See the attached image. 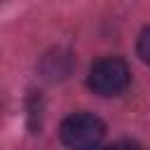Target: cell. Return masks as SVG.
Masks as SVG:
<instances>
[{"instance_id": "obj_1", "label": "cell", "mask_w": 150, "mask_h": 150, "mask_svg": "<svg viewBox=\"0 0 150 150\" xmlns=\"http://www.w3.org/2000/svg\"><path fill=\"white\" fill-rule=\"evenodd\" d=\"M59 136L70 150H94L105 136V124L91 112H75L61 122Z\"/></svg>"}, {"instance_id": "obj_2", "label": "cell", "mask_w": 150, "mask_h": 150, "mask_svg": "<svg viewBox=\"0 0 150 150\" xmlns=\"http://www.w3.org/2000/svg\"><path fill=\"white\" fill-rule=\"evenodd\" d=\"M129 80H131L129 66L122 59L105 56V59H98L91 66L89 77H87V84L98 96H120L129 87Z\"/></svg>"}, {"instance_id": "obj_3", "label": "cell", "mask_w": 150, "mask_h": 150, "mask_svg": "<svg viewBox=\"0 0 150 150\" xmlns=\"http://www.w3.org/2000/svg\"><path fill=\"white\" fill-rule=\"evenodd\" d=\"M136 52H138L141 61L150 66V26H145V28L141 30L138 42H136Z\"/></svg>"}, {"instance_id": "obj_4", "label": "cell", "mask_w": 150, "mask_h": 150, "mask_svg": "<svg viewBox=\"0 0 150 150\" xmlns=\"http://www.w3.org/2000/svg\"><path fill=\"white\" fill-rule=\"evenodd\" d=\"M103 150H143L138 143H134V141H117V143H110V145H105Z\"/></svg>"}]
</instances>
